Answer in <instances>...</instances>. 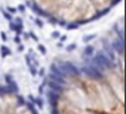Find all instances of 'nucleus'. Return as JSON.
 I'll list each match as a JSON object with an SVG mask.
<instances>
[{
    "mask_svg": "<svg viewBox=\"0 0 126 114\" xmlns=\"http://www.w3.org/2000/svg\"><path fill=\"white\" fill-rule=\"evenodd\" d=\"M119 0H32L39 15L65 27L82 26L109 12Z\"/></svg>",
    "mask_w": 126,
    "mask_h": 114,
    "instance_id": "obj_2",
    "label": "nucleus"
},
{
    "mask_svg": "<svg viewBox=\"0 0 126 114\" xmlns=\"http://www.w3.org/2000/svg\"><path fill=\"white\" fill-rule=\"evenodd\" d=\"M58 113H123V74L78 73L55 98Z\"/></svg>",
    "mask_w": 126,
    "mask_h": 114,
    "instance_id": "obj_1",
    "label": "nucleus"
}]
</instances>
